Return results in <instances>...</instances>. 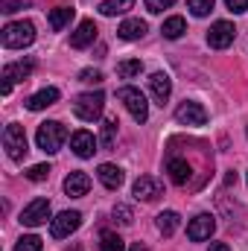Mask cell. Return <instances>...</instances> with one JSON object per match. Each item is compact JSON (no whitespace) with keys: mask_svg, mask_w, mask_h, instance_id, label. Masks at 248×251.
Wrapping results in <instances>:
<instances>
[{"mask_svg":"<svg viewBox=\"0 0 248 251\" xmlns=\"http://www.w3.org/2000/svg\"><path fill=\"white\" fill-rule=\"evenodd\" d=\"M41 249H44V246H41V237H35V234L21 237L18 246H15V251H41Z\"/></svg>","mask_w":248,"mask_h":251,"instance_id":"29","label":"cell"},{"mask_svg":"<svg viewBox=\"0 0 248 251\" xmlns=\"http://www.w3.org/2000/svg\"><path fill=\"white\" fill-rule=\"evenodd\" d=\"M117 97H120V102L128 108V114L134 117V123H146V120H149V102H146V97H143L137 88L125 85V88L117 91Z\"/></svg>","mask_w":248,"mask_h":251,"instance_id":"5","label":"cell"},{"mask_svg":"<svg viewBox=\"0 0 248 251\" xmlns=\"http://www.w3.org/2000/svg\"><path fill=\"white\" fill-rule=\"evenodd\" d=\"M225 6H228L234 15H243V12L248 9V0H225Z\"/></svg>","mask_w":248,"mask_h":251,"instance_id":"35","label":"cell"},{"mask_svg":"<svg viewBox=\"0 0 248 251\" xmlns=\"http://www.w3.org/2000/svg\"><path fill=\"white\" fill-rule=\"evenodd\" d=\"M56 102H59V88H41L38 94H32L26 100V108L29 111H44V108H50Z\"/></svg>","mask_w":248,"mask_h":251,"instance_id":"17","label":"cell"},{"mask_svg":"<svg viewBox=\"0 0 248 251\" xmlns=\"http://www.w3.org/2000/svg\"><path fill=\"white\" fill-rule=\"evenodd\" d=\"M213 3H216V0H187V9H190L196 18H204V15L213 12Z\"/></svg>","mask_w":248,"mask_h":251,"instance_id":"28","label":"cell"},{"mask_svg":"<svg viewBox=\"0 0 248 251\" xmlns=\"http://www.w3.org/2000/svg\"><path fill=\"white\" fill-rule=\"evenodd\" d=\"M26 178L29 181H47L50 178V164H35L26 170Z\"/></svg>","mask_w":248,"mask_h":251,"instance_id":"30","label":"cell"},{"mask_svg":"<svg viewBox=\"0 0 248 251\" xmlns=\"http://www.w3.org/2000/svg\"><path fill=\"white\" fill-rule=\"evenodd\" d=\"M88 190H91V176L82 173V170H76V173H70V176L64 178V193L73 196V199L88 196Z\"/></svg>","mask_w":248,"mask_h":251,"instance_id":"16","label":"cell"},{"mask_svg":"<svg viewBox=\"0 0 248 251\" xmlns=\"http://www.w3.org/2000/svg\"><path fill=\"white\" fill-rule=\"evenodd\" d=\"M161 181L155 178V176H140L137 181H134V187H131V193H134V199L137 201H152V199H158L161 196Z\"/></svg>","mask_w":248,"mask_h":251,"instance_id":"12","label":"cell"},{"mask_svg":"<svg viewBox=\"0 0 248 251\" xmlns=\"http://www.w3.org/2000/svg\"><path fill=\"white\" fill-rule=\"evenodd\" d=\"M117 73H120V79H134V76L143 73V62L140 59H125V62L117 64Z\"/></svg>","mask_w":248,"mask_h":251,"instance_id":"25","label":"cell"},{"mask_svg":"<svg viewBox=\"0 0 248 251\" xmlns=\"http://www.w3.org/2000/svg\"><path fill=\"white\" fill-rule=\"evenodd\" d=\"M175 120H178L181 126H204L207 123V111H204L201 102H196V100H184V102L175 108Z\"/></svg>","mask_w":248,"mask_h":251,"instance_id":"9","label":"cell"},{"mask_svg":"<svg viewBox=\"0 0 248 251\" xmlns=\"http://www.w3.org/2000/svg\"><path fill=\"white\" fill-rule=\"evenodd\" d=\"M161 32H164V38L175 41V38H181V35L187 32V21L181 18V15H173V18H167V21H164Z\"/></svg>","mask_w":248,"mask_h":251,"instance_id":"23","label":"cell"},{"mask_svg":"<svg viewBox=\"0 0 248 251\" xmlns=\"http://www.w3.org/2000/svg\"><path fill=\"white\" fill-rule=\"evenodd\" d=\"M131 6H134V0H102V3H99V15H105V18L125 15Z\"/></svg>","mask_w":248,"mask_h":251,"instance_id":"24","label":"cell"},{"mask_svg":"<svg viewBox=\"0 0 248 251\" xmlns=\"http://www.w3.org/2000/svg\"><path fill=\"white\" fill-rule=\"evenodd\" d=\"M32 67H35V62H29V59H26V62L6 64V67H3V73H0V79H3V82H0V94H3V97H9L12 85H15V82H24V79L32 73Z\"/></svg>","mask_w":248,"mask_h":251,"instance_id":"7","label":"cell"},{"mask_svg":"<svg viewBox=\"0 0 248 251\" xmlns=\"http://www.w3.org/2000/svg\"><path fill=\"white\" fill-rule=\"evenodd\" d=\"M97 24L94 21H82L79 26H76V32L70 35V47H76V50H85V47H91L94 41H97Z\"/></svg>","mask_w":248,"mask_h":251,"instance_id":"14","label":"cell"},{"mask_svg":"<svg viewBox=\"0 0 248 251\" xmlns=\"http://www.w3.org/2000/svg\"><path fill=\"white\" fill-rule=\"evenodd\" d=\"M99 251H125V243L117 237V234L105 231V234H102V240H99Z\"/></svg>","mask_w":248,"mask_h":251,"instance_id":"27","label":"cell"},{"mask_svg":"<svg viewBox=\"0 0 248 251\" xmlns=\"http://www.w3.org/2000/svg\"><path fill=\"white\" fill-rule=\"evenodd\" d=\"M131 251H149V249H146V246H140V243H134V246H131Z\"/></svg>","mask_w":248,"mask_h":251,"instance_id":"37","label":"cell"},{"mask_svg":"<svg viewBox=\"0 0 248 251\" xmlns=\"http://www.w3.org/2000/svg\"><path fill=\"white\" fill-rule=\"evenodd\" d=\"M114 219H117L120 225H131V222H134V213H131L128 204H117V207H114Z\"/></svg>","mask_w":248,"mask_h":251,"instance_id":"31","label":"cell"},{"mask_svg":"<svg viewBox=\"0 0 248 251\" xmlns=\"http://www.w3.org/2000/svg\"><path fill=\"white\" fill-rule=\"evenodd\" d=\"M24 6H29V0H0V12H6V15H12Z\"/></svg>","mask_w":248,"mask_h":251,"instance_id":"32","label":"cell"},{"mask_svg":"<svg viewBox=\"0 0 248 251\" xmlns=\"http://www.w3.org/2000/svg\"><path fill=\"white\" fill-rule=\"evenodd\" d=\"M210 251H231V249H228V243H213Z\"/></svg>","mask_w":248,"mask_h":251,"instance_id":"36","label":"cell"},{"mask_svg":"<svg viewBox=\"0 0 248 251\" xmlns=\"http://www.w3.org/2000/svg\"><path fill=\"white\" fill-rule=\"evenodd\" d=\"M70 149H73L79 158H94V152H97V137H94L91 131L79 128V131L70 134Z\"/></svg>","mask_w":248,"mask_h":251,"instance_id":"13","label":"cell"},{"mask_svg":"<svg viewBox=\"0 0 248 251\" xmlns=\"http://www.w3.org/2000/svg\"><path fill=\"white\" fill-rule=\"evenodd\" d=\"M79 82H88V85H99V82H102V73L88 67V70H82V73H79Z\"/></svg>","mask_w":248,"mask_h":251,"instance_id":"34","label":"cell"},{"mask_svg":"<svg viewBox=\"0 0 248 251\" xmlns=\"http://www.w3.org/2000/svg\"><path fill=\"white\" fill-rule=\"evenodd\" d=\"M155 225H158V231H161L164 237H173V234L178 231V225H181V216H178L175 210H164V213H158Z\"/></svg>","mask_w":248,"mask_h":251,"instance_id":"21","label":"cell"},{"mask_svg":"<svg viewBox=\"0 0 248 251\" xmlns=\"http://www.w3.org/2000/svg\"><path fill=\"white\" fill-rule=\"evenodd\" d=\"M3 149H6V155L12 158V161H24L26 158V131H24V126L21 123H9L6 126V131H3Z\"/></svg>","mask_w":248,"mask_h":251,"instance_id":"4","label":"cell"},{"mask_svg":"<svg viewBox=\"0 0 248 251\" xmlns=\"http://www.w3.org/2000/svg\"><path fill=\"white\" fill-rule=\"evenodd\" d=\"M97 176H99V181L105 184L108 190H120V184H123V170L117 167V164H102L99 170H97Z\"/></svg>","mask_w":248,"mask_h":251,"instance_id":"20","label":"cell"},{"mask_svg":"<svg viewBox=\"0 0 248 251\" xmlns=\"http://www.w3.org/2000/svg\"><path fill=\"white\" fill-rule=\"evenodd\" d=\"M117 117H108L105 123H102V137H99V143H102V149H111L114 146V134H117Z\"/></svg>","mask_w":248,"mask_h":251,"instance_id":"26","label":"cell"},{"mask_svg":"<svg viewBox=\"0 0 248 251\" xmlns=\"http://www.w3.org/2000/svg\"><path fill=\"white\" fill-rule=\"evenodd\" d=\"M216 231V219L210 213H198L190 225H187V237L193 243H201V240H210V234Z\"/></svg>","mask_w":248,"mask_h":251,"instance_id":"11","label":"cell"},{"mask_svg":"<svg viewBox=\"0 0 248 251\" xmlns=\"http://www.w3.org/2000/svg\"><path fill=\"white\" fill-rule=\"evenodd\" d=\"M167 173H170L173 184H178V187H184L187 181H190V176H193V170H190V164H187L184 158H170L167 161Z\"/></svg>","mask_w":248,"mask_h":251,"instance_id":"18","label":"cell"},{"mask_svg":"<svg viewBox=\"0 0 248 251\" xmlns=\"http://www.w3.org/2000/svg\"><path fill=\"white\" fill-rule=\"evenodd\" d=\"M0 41L6 50H24L35 41V26L29 21H15V24H6L3 32H0Z\"/></svg>","mask_w":248,"mask_h":251,"instance_id":"1","label":"cell"},{"mask_svg":"<svg viewBox=\"0 0 248 251\" xmlns=\"http://www.w3.org/2000/svg\"><path fill=\"white\" fill-rule=\"evenodd\" d=\"M143 3H146V9H149L152 15H161V12H164V9H170L175 0H143Z\"/></svg>","mask_w":248,"mask_h":251,"instance_id":"33","label":"cell"},{"mask_svg":"<svg viewBox=\"0 0 248 251\" xmlns=\"http://www.w3.org/2000/svg\"><path fill=\"white\" fill-rule=\"evenodd\" d=\"M149 91H152V97H155V102L158 105H164L167 100H170V94H173V79L167 76V73H152L149 76Z\"/></svg>","mask_w":248,"mask_h":251,"instance_id":"15","label":"cell"},{"mask_svg":"<svg viewBox=\"0 0 248 251\" xmlns=\"http://www.w3.org/2000/svg\"><path fill=\"white\" fill-rule=\"evenodd\" d=\"M234 38H237V26H234L231 21H216V24L207 29V44H210L213 50H225V47H231Z\"/></svg>","mask_w":248,"mask_h":251,"instance_id":"8","label":"cell"},{"mask_svg":"<svg viewBox=\"0 0 248 251\" xmlns=\"http://www.w3.org/2000/svg\"><path fill=\"white\" fill-rule=\"evenodd\" d=\"M50 219V201L47 199H32L26 207H24V213H21V222L26 225V228H38V225H44Z\"/></svg>","mask_w":248,"mask_h":251,"instance_id":"10","label":"cell"},{"mask_svg":"<svg viewBox=\"0 0 248 251\" xmlns=\"http://www.w3.org/2000/svg\"><path fill=\"white\" fill-rule=\"evenodd\" d=\"M79 225H82L79 210H62L56 219H50V234H53V240H67Z\"/></svg>","mask_w":248,"mask_h":251,"instance_id":"6","label":"cell"},{"mask_svg":"<svg viewBox=\"0 0 248 251\" xmlns=\"http://www.w3.org/2000/svg\"><path fill=\"white\" fill-rule=\"evenodd\" d=\"M64 140H67V128H64L59 120H47V123L38 126V131H35V143H38V149L47 152V155L59 152Z\"/></svg>","mask_w":248,"mask_h":251,"instance_id":"2","label":"cell"},{"mask_svg":"<svg viewBox=\"0 0 248 251\" xmlns=\"http://www.w3.org/2000/svg\"><path fill=\"white\" fill-rule=\"evenodd\" d=\"M117 35H120L123 41H137V38H143V35H146V21H140V18H125L123 24H120V29H117Z\"/></svg>","mask_w":248,"mask_h":251,"instance_id":"19","label":"cell"},{"mask_svg":"<svg viewBox=\"0 0 248 251\" xmlns=\"http://www.w3.org/2000/svg\"><path fill=\"white\" fill-rule=\"evenodd\" d=\"M73 15H76L73 6H56V9H50V26H53L56 32H62L64 26L73 21Z\"/></svg>","mask_w":248,"mask_h":251,"instance_id":"22","label":"cell"},{"mask_svg":"<svg viewBox=\"0 0 248 251\" xmlns=\"http://www.w3.org/2000/svg\"><path fill=\"white\" fill-rule=\"evenodd\" d=\"M102 105H105V94H102V91H88V94L76 97L73 111H76V117H79V120L94 123V120L102 114Z\"/></svg>","mask_w":248,"mask_h":251,"instance_id":"3","label":"cell"}]
</instances>
